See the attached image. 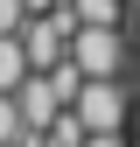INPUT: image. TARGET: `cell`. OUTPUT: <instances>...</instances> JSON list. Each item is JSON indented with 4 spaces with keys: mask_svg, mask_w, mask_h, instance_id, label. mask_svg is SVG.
<instances>
[{
    "mask_svg": "<svg viewBox=\"0 0 140 147\" xmlns=\"http://www.w3.org/2000/svg\"><path fill=\"white\" fill-rule=\"evenodd\" d=\"M63 63L77 70L84 84H119L126 77V28H70Z\"/></svg>",
    "mask_w": 140,
    "mask_h": 147,
    "instance_id": "cell-1",
    "label": "cell"
},
{
    "mask_svg": "<svg viewBox=\"0 0 140 147\" xmlns=\"http://www.w3.org/2000/svg\"><path fill=\"white\" fill-rule=\"evenodd\" d=\"M63 112L77 119V133H84V140H91V133H126L133 98H126V84H77Z\"/></svg>",
    "mask_w": 140,
    "mask_h": 147,
    "instance_id": "cell-2",
    "label": "cell"
},
{
    "mask_svg": "<svg viewBox=\"0 0 140 147\" xmlns=\"http://www.w3.org/2000/svg\"><path fill=\"white\" fill-rule=\"evenodd\" d=\"M14 42H21V56H28V70L35 77H49V70L63 63V42H70V14L56 7V14H28L21 28H14Z\"/></svg>",
    "mask_w": 140,
    "mask_h": 147,
    "instance_id": "cell-3",
    "label": "cell"
},
{
    "mask_svg": "<svg viewBox=\"0 0 140 147\" xmlns=\"http://www.w3.org/2000/svg\"><path fill=\"white\" fill-rule=\"evenodd\" d=\"M7 98H14V112H21V133H49V126L63 119V98L49 91V77H35V70L7 91Z\"/></svg>",
    "mask_w": 140,
    "mask_h": 147,
    "instance_id": "cell-4",
    "label": "cell"
},
{
    "mask_svg": "<svg viewBox=\"0 0 140 147\" xmlns=\"http://www.w3.org/2000/svg\"><path fill=\"white\" fill-rule=\"evenodd\" d=\"M70 28H119V14H126V0H63Z\"/></svg>",
    "mask_w": 140,
    "mask_h": 147,
    "instance_id": "cell-5",
    "label": "cell"
},
{
    "mask_svg": "<svg viewBox=\"0 0 140 147\" xmlns=\"http://www.w3.org/2000/svg\"><path fill=\"white\" fill-rule=\"evenodd\" d=\"M21 77H28V56H21V42H14V35H0V98H7Z\"/></svg>",
    "mask_w": 140,
    "mask_h": 147,
    "instance_id": "cell-6",
    "label": "cell"
},
{
    "mask_svg": "<svg viewBox=\"0 0 140 147\" xmlns=\"http://www.w3.org/2000/svg\"><path fill=\"white\" fill-rule=\"evenodd\" d=\"M21 21H28V14H21V0H0V35H14Z\"/></svg>",
    "mask_w": 140,
    "mask_h": 147,
    "instance_id": "cell-7",
    "label": "cell"
},
{
    "mask_svg": "<svg viewBox=\"0 0 140 147\" xmlns=\"http://www.w3.org/2000/svg\"><path fill=\"white\" fill-rule=\"evenodd\" d=\"M77 147H126V133H91V140H77Z\"/></svg>",
    "mask_w": 140,
    "mask_h": 147,
    "instance_id": "cell-8",
    "label": "cell"
},
{
    "mask_svg": "<svg viewBox=\"0 0 140 147\" xmlns=\"http://www.w3.org/2000/svg\"><path fill=\"white\" fill-rule=\"evenodd\" d=\"M63 0H21V14H56Z\"/></svg>",
    "mask_w": 140,
    "mask_h": 147,
    "instance_id": "cell-9",
    "label": "cell"
}]
</instances>
